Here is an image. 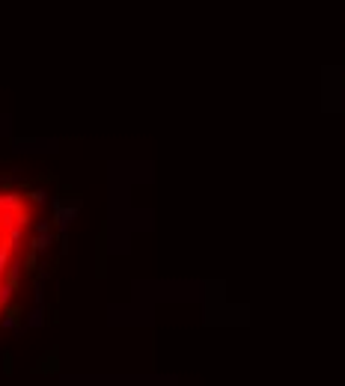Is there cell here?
I'll use <instances>...</instances> for the list:
<instances>
[{
	"label": "cell",
	"mask_w": 345,
	"mask_h": 386,
	"mask_svg": "<svg viewBox=\"0 0 345 386\" xmlns=\"http://www.w3.org/2000/svg\"><path fill=\"white\" fill-rule=\"evenodd\" d=\"M51 241V196L27 181H0V327L27 312Z\"/></svg>",
	"instance_id": "6da1fadb"
}]
</instances>
